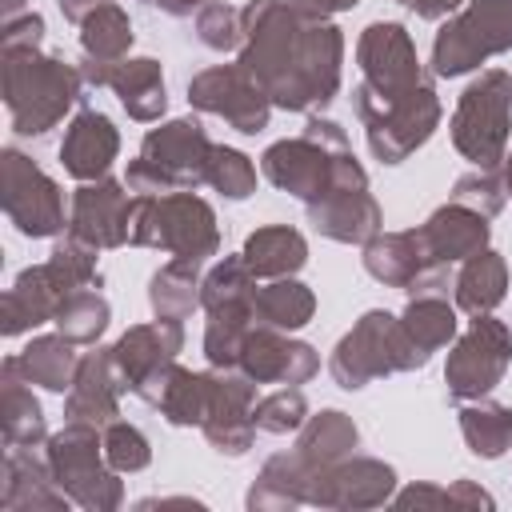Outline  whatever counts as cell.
I'll list each match as a JSON object with an SVG mask.
<instances>
[{
  "instance_id": "obj_3",
  "label": "cell",
  "mask_w": 512,
  "mask_h": 512,
  "mask_svg": "<svg viewBox=\"0 0 512 512\" xmlns=\"http://www.w3.org/2000/svg\"><path fill=\"white\" fill-rule=\"evenodd\" d=\"M112 148H116V140H112L108 120H100V116H80V120L72 124L68 140H64V160H68V168H72L76 176H92V172H100V168L108 164Z\"/></svg>"
},
{
  "instance_id": "obj_5",
  "label": "cell",
  "mask_w": 512,
  "mask_h": 512,
  "mask_svg": "<svg viewBox=\"0 0 512 512\" xmlns=\"http://www.w3.org/2000/svg\"><path fill=\"white\" fill-rule=\"evenodd\" d=\"M60 328H64L68 336H76V340L96 336V332L104 328V304L92 300V296H72V300H64V308H60Z\"/></svg>"
},
{
  "instance_id": "obj_6",
  "label": "cell",
  "mask_w": 512,
  "mask_h": 512,
  "mask_svg": "<svg viewBox=\"0 0 512 512\" xmlns=\"http://www.w3.org/2000/svg\"><path fill=\"white\" fill-rule=\"evenodd\" d=\"M84 40H88V48H96V52H116L120 40H124V20H120V12H112V8L96 12V20H88Z\"/></svg>"
},
{
  "instance_id": "obj_1",
  "label": "cell",
  "mask_w": 512,
  "mask_h": 512,
  "mask_svg": "<svg viewBox=\"0 0 512 512\" xmlns=\"http://www.w3.org/2000/svg\"><path fill=\"white\" fill-rule=\"evenodd\" d=\"M4 80H8V108L16 132L24 136L44 132L72 100V76L52 60H36L32 48H8Z\"/></svg>"
},
{
  "instance_id": "obj_4",
  "label": "cell",
  "mask_w": 512,
  "mask_h": 512,
  "mask_svg": "<svg viewBox=\"0 0 512 512\" xmlns=\"http://www.w3.org/2000/svg\"><path fill=\"white\" fill-rule=\"evenodd\" d=\"M68 364H72V356H68V344H60V340H36V344H28L24 356L16 360V368H20L28 380H40V384H48V388H64Z\"/></svg>"
},
{
  "instance_id": "obj_2",
  "label": "cell",
  "mask_w": 512,
  "mask_h": 512,
  "mask_svg": "<svg viewBox=\"0 0 512 512\" xmlns=\"http://www.w3.org/2000/svg\"><path fill=\"white\" fill-rule=\"evenodd\" d=\"M4 208L24 236H44L60 224L56 188L20 152H4Z\"/></svg>"
}]
</instances>
